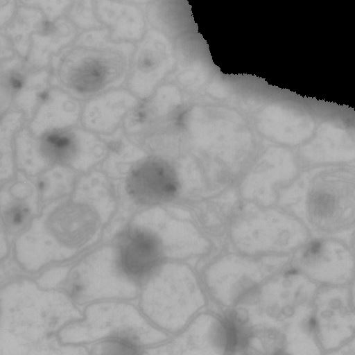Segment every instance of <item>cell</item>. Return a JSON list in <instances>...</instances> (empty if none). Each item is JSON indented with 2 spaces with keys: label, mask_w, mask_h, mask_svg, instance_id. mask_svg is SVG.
I'll return each instance as SVG.
<instances>
[{
  "label": "cell",
  "mask_w": 355,
  "mask_h": 355,
  "mask_svg": "<svg viewBox=\"0 0 355 355\" xmlns=\"http://www.w3.org/2000/svg\"><path fill=\"white\" fill-rule=\"evenodd\" d=\"M15 147L17 163L24 173L37 175L48 166L39 153L36 139L27 130L16 135Z\"/></svg>",
  "instance_id": "cell-17"
},
{
  "label": "cell",
  "mask_w": 355,
  "mask_h": 355,
  "mask_svg": "<svg viewBox=\"0 0 355 355\" xmlns=\"http://www.w3.org/2000/svg\"><path fill=\"white\" fill-rule=\"evenodd\" d=\"M27 4L37 5L51 18L61 13L67 5V0H21Z\"/></svg>",
  "instance_id": "cell-21"
},
{
  "label": "cell",
  "mask_w": 355,
  "mask_h": 355,
  "mask_svg": "<svg viewBox=\"0 0 355 355\" xmlns=\"http://www.w3.org/2000/svg\"><path fill=\"white\" fill-rule=\"evenodd\" d=\"M104 139L107 142V156L103 169L110 178L121 179L141 159L142 154L121 131L105 136Z\"/></svg>",
  "instance_id": "cell-12"
},
{
  "label": "cell",
  "mask_w": 355,
  "mask_h": 355,
  "mask_svg": "<svg viewBox=\"0 0 355 355\" xmlns=\"http://www.w3.org/2000/svg\"><path fill=\"white\" fill-rule=\"evenodd\" d=\"M66 294L32 281L0 291V355H83V347L62 345L56 334L83 316Z\"/></svg>",
  "instance_id": "cell-2"
},
{
  "label": "cell",
  "mask_w": 355,
  "mask_h": 355,
  "mask_svg": "<svg viewBox=\"0 0 355 355\" xmlns=\"http://www.w3.org/2000/svg\"><path fill=\"white\" fill-rule=\"evenodd\" d=\"M48 80L46 71H32L24 87L15 99L14 104L26 117L32 116L36 107L46 94Z\"/></svg>",
  "instance_id": "cell-18"
},
{
  "label": "cell",
  "mask_w": 355,
  "mask_h": 355,
  "mask_svg": "<svg viewBox=\"0 0 355 355\" xmlns=\"http://www.w3.org/2000/svg\"><path fill=\"white\" fill-rule=\"evenodd\" d=\"M312 315L322 354L331 355L355 334V308L347 286H318Z\"/></svg>",
  "instance_id": "cell-7"
},
{
  "label": "cell",
  "mask_w": 355,
  "mask_h": 355,
  "mask_svg": "<svg viewBox=\"0 0 355 355\" xmlns=\"http://www.w3.org/2000/svg\"><path fill=\"white\" fill-rule=\"evenodd\" d=\"M66 288L78 304L109 298L131 299L137 282L123 268L115 244L96 249L71 268Z\"/></svg>",
  "instance_id": "cell-5"
},
{
  "label": "cell",
  "mask_w": 355,
  "mask_h": 355,
  "mask_svg": "<svg viewBox=\"0 0 355 355\" xmlns=\"http://www.w3.org/2000/svg\"><path fill=\"white\" fill-rule=\"evenodd\" d=\"M21 111L6 114L0 122V180L3 182L10 179L14 173L12 139L15 132L23 121Z\"/></svg>",
  "instance_id": "cell-16"
},
{
  "label": "cell",
  "mask_w": 355,
  "mask_h": 355,
  "mask_svg": "<svg viewBox=\"0 0 355 355\" xmlns=\"http://www.w3.org/2000/svg\"><path fill=\"white\" fill-rule=\"evenodd\" d=\"M31 71L21 60L8 59L0 70V112L3 114L14 103L24 87Z\"/></svg>",
  "instance_id": "cell-14"
},
{
  "label": "cell",
  "mask_w": 355,
  "mask_h": 355,
  "mask_svg": "<svg viewBox=\"0 0 355 355\" xmlns=\"http://www.w3.org/2000/svg\"><path fill=\"white\" fill-rule=\"evenodd\" d=\"M75 180L76 173L73 169L55 166L40 173L34 182L38 190L40 200L42 202H49L68 196L73 190Z\"/></svg>",
  "instance_id": "cell-15"
},
{
  "label": "cell",
  "mask_w": 355,
  "mask_h": 355,
  "mask_svg": "<svg viewBox=\"0 0 355 355\" xmlns=\"http://www.w3.org/2000/svg\"><path fill=\"white\" fill-rule=\"evenodd\" d=\"M352 245L355 251V231H354L352 238Z\"/></svg>",
  "instance_id": "cell-24"
},
{
  "label": "cell",
  "mask_w": 355,
  "mask_h": 355,
  "mask_svg": "<svg viewBox=\"0 0 355 355\" xmlns=\"http://www.w3.org/2000/svg\"><path fill=\"white\" fill-rule=\"evenodd\" d=\"M355 355V334L331 355Z\"/></svg>",
  "instance_id": "cell-22"
},
{
  "label": "cell",
  "mask_w": 355,
  "mask_h": 355,
  "mask_svg": "<svg viewBox=\"0 0 355 355\" xmlns=\"http://www.w3.org/2000/svg\"><path fill=\"white\" fill-rule=\"evenodd\" d=\"M73 2L71 14L76 22L80 26H90L94 25L92 0H71Z\"/></svg>",
  "instance_id": "cell-20"
},
{
  "label": "cell",
  "mask_w": 355,
  "mask_h": 355,
  "mask_svg": "<svg viewBox=\"0 0 355 355\" xmlns=\"http://www.w3.org/2000/svg\"><path fill=\"white\" fill-rule=\"evenodd\" d=\"M291 266L318 286H347L355 273V251L344 239L311 236L291 255Z\"/></svg>",
  "instance_id": "cell-6"
},
{
  "label": "cell",
  "mask_w": 355,
  "mask_h": 355,
  "mask_svg": "<svg viewBox=\"0 0 355 355\" xmlns=\"http://www.w3.org/2000/svg\"><path fill=\"white\" fill-rule=\"evenodd\" d=\"M71 266H58L53 268L44 273L38 279V284L44 288H53L66 280Z\"/></svg>",
  "instance_id": "cell-19"
},
{
  "label": "cell",
  "mask_w": 355,
  "mask_h": 355,
  "mask_svg": "<svg viewBox=\"0 0 355 355\" xmlns=\"http://www.w3.org/2000/svg\"><path fill=\"white\" fill-rule=\"evenodd\" d=\"M116 209L111 183L92 171L75 184L71 196L47 202L15 240L17 261L28 271L71 258L104 234Z\"/></svg>",
  "instance_id": "cell-1"
},
{
  "label": "cell",
  "mask_w": 355,
  "mask_h": 355,
  "mask_svg": "<svg viewBox=\"0 0 355 355\" xmlns=\"http://www.w3.org/2000/svg\"><path fill=\"white\" fill-rule=\"evenodd\" d=\"M58 336L62 343L85 344L101 341L96 353L133 350L157 342L162 334L153 328L132 305L120 302H101L86 309L81 320L65 326Z\"/></svg>",
  "instance_id": "cell-4"
},
{
  "label": "cell",
  "mask_w": 355,
  "mask_h": 355,
  "mask_svg": "<svg viewBox=\"0 0 355 355\" xmlns=\"http://www.w3.org/2000/svg\"><path fill=\"white\" fill-rule=\"evenodd\" d=\"M135 105V98L126 90L106 93L85 105L83 123L87 128L93 131L110 133Z\"/></svg>",
  "instance_id": "cell-10"
},
{
  "label": "cell",
  "mask_w": 355,
  "mask_h": 355,
  "mask_svg": "<svg viewBox=\"0 0 355 355\" xmlns=\"http://www.w3.org/2000/svg\"><path fill=\"white\" fill-rule=\"evenodd\" d=\"M130 57L128 44L103 32L87 33L55 60L53 82L76 98H88L121 85Z\"/></svg>",
  "instance_id": "cell-3"
},
{
  "label": "cell",
  "mask_w": 355,
  "mask_h": 355,
  "mask_svg": "<svg viewBox=\"0 0 355 355\" xmlns=\"http://www.w3.org/2000/svg\"><path fill=\"white\" fill-rule=\"evenodd\" d=\"M96 7L98 16L114 37L130 40L137 37L139 17L134 8L108 0H98Z\"/></svg>",
  "instance_id": "cell-13"
},
{
  "label": "cell",
  "mask_w": 355,
  "mask_h": 355,
  "mask_svg": "<svg viewBox=\"0 0 355 355\" xmlns=\"http://www.w3.org/2000/svg\"><path fill=\"white\" fill-rule=\"evenodd\" d=\"M80 107L69 94L58 89L47 92L38 105L30 124L34 136L63 129L75 124L79 117Z\"/></svg>",
  "instance_id": "cell-11"
},
{
  "label": "cell",
  "mask_w": 355,
  "mask_h": 355,
  "mask_svg": "<svg viewBox=\"0 0 355 355\" xmlns=\"http://www.w3.org/2000/svg\"><path fill=\"white\" fill-rule=\"evenodd\" d=\"M40 197L34 182L19 173L0 191V254L2 259L10 243L31 225L39 214Z\"/></svg>",
  "instance_id": "cell-9"
},
{
  "label": "cell",
  "mask_w": 355,
  "mask_h": 355,
  "mask_svg": "<svg viewBox=\"0 0 355 355\" xmlns=\"http://www.w3.org/2000/svg\"><path fill=\"white\" fill-rule=\"evenodd\" d=\"M39 153L48 166L55 164L87 171L107 153L106 143L80 129H60L36 139Z\"/></svg>",
  "instance_id": "cell-8"
},
{
  "label": "cell",
  "mask_w": 355,
  "mask_h": 355,
  "mask_svg": "<svg viewBox=\"0 0 355 355\" xmlns=\"http://www.w3.org/2000/svg\"><path fill=\"white\" fill-rule=\"evenodd\" d=\"M347 288L351 302L355 308V273L350 282L347 285Z\"/></svg>",
  "instance_id": "cell-23"
}]
</instances>
